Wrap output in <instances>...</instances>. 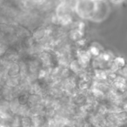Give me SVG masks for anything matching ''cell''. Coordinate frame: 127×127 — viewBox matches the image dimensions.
Here are the masks:
<instances>
[{"mask_svg": "<svg viewBox=\"0 0 127 127\" xmlns=\"http://www.w3.org/2000/svg\"></svg>", "mask_w": 127, "mask_h": 127, "instance_id": "cell-5", "label": "cell"}, {"mask_svg": "<svg viewBox=\"0 0 127 127\" xmlns=\"http://www.w3.org/2000/svg\"><path fill=\"white\" fill-rule=\"evenodd\" d=\"M91 53H93V54L95 55H97L99 54V51L97 49V48H95V47H93V48H92L91 50Z\"/></svg>", "mask_w": 127, "mask_h": 127, "instance_id": "cell-2", "label": "cell"}, {"mask_svg": "<svg viewBox=\"0 0 127 127\" xmlns=\"http://www.w3.org/2000/svg\"><path fill=\"white\" fill-rule=\"evenodd\" d=\"M123 73V75L125 78H127V66H124L122 68V70Z\"/></svg>", "mask_w": 127, "mask_h": 127, "instance_id": "cell-1", "label": "cell"}, {"mask_svg": "<svg viewBox=\"0 0 127 127\" xmlns=\"http://www.w3.org/2000/svg\"><path fill=\"white\" fill-rule=\"evenodd\" d=\"M123 110H125V112H127V101L125 103V104H124V109H123Z\"/></svg>", "mask_w": 127, "mask_h": 127, "instance_id": "cell-4", "label": "cell"}, {"mask_svg": "<svg viewBox=\"0 0 127 127\" xmlns=\"http://www.w3.org/2000/svg\"><path fill=\"white\" fill-rule=\"evenodd\" d=\"M112 2L115 4H119V3H121L122 2L124 1V0H110Z\"/></svg>", "mask_w": 127, "mask_h": 127, "instance_id": "cell-3", "label": "cell"}]
</instances>
